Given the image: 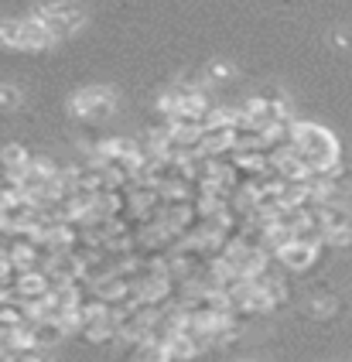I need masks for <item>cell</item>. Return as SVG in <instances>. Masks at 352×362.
Here are the masks:
<instances>
[{
	"instance_id": "5b68a950",
	"label": "cell",
	"mask_w": 352,
	"mask_h": 362,
	"mask_svg": "<svg viewBox=\"0 0 352 362\" xmlns=\"http://www.w3.org/2000/svg\"><path fill=\"white\" fill-rule=\"evenodd\" d=\"M28 164H31V151H28L24 144L11 141V144H4V147H0V168H4V175H7V178H21Z\"/></svg>"
},
{
	"instance_id": "7c38bea8",
	"label": "cell",
	"mask_w": 352,
	"mask_h": 362,
	"mask_svg": "<svg viewBox=\"0 0 352 362\" xmlns=\"http://www.w3.org/2000/svg\"><path fill=\"white\" fill-rule=\"evenodd\" d=\"M332 45H335L339 52H349V48H352V38L346 35V31H335V35H332Z\"/></svg>"
},
{
	"instance_id": "7a4b0ae2",
	"label": "cell",
	"mask_w": 352,
	"mask_h": 362,
	"mask_svg": "<svg viewBox=\"0 0 352 362\" xmlns=\"http://www.w3.org/2000/svg\"><path fill=\"white\" fill-rule=\"evenodd\" d=\"M31 18H38L55 35V41H65L72 35H79L86 28V11L76 4V0H48V4H38L31 11Z\"/></svg>"
},
{
	"instance_id": "6da1fadb",
	"label": "cell",
	"mask_w": 352,
	"mask_h": 362,
	"mask_svg": "<svg viewBox=\"0 0 352 362\" xmlns=\"http://www.w3.org/2000/svg\"><path fill=\"white\" fill-rule=\"evenodd\" d=\"M117 106H120V100L110 86H86L69 96V117L86 123H103L117 113Z\"/></svg>"
},
{
	"instance_id": "3957f363",
	"label": "cell",
	"mask_w": 352,
	"mask_h": 362,
	"mask_svg": "<svg viewBox=\"0 0 352 362\" xmlns=\"http://www.w3.org/2000/svg\"><path fill=\"white\" fill-rule=\"evenodd\" d=\"M322 250H325V246H315V243L294 240V243H288V246L277 253V260H281V267H284L288 274H308L311 267L318 263Z\"/></svg>"
},
{
	"instance_id": "8fae6325",
	"label": "cell",
	"mask_w": 352,
	"mask_h": 362,
	"mask_svg": "<svg viewBox=\"0 0 352 362\" xmlns=\"http://www.w3.org/2000/svg\"><path fill=\"white\" fill-rule=\"evenodd\" d=\"M325 246H332V250H352V229L325 233Z\"/></svg>"
},
{
	"instance_id": "8992f818",
	"label": "cell",
	"mask_w": 352,
	"mask_h": 362,
	"mask_svg": "<svg viewBox=\"0 0 352 362\" xmlns=\"http://www.w3.org/2000/svg\"><path fill=\"white\" fill-rule=\"evenodd\" d=\"M24 35H28V52H48V48L59 45L55 35L38 18H24Z\"/></svg>"
},
{
	"instance_id": "ba28073f",
	"label": "cell",
	"mask_w": 352,
	"mask_h": 362,
	"mask_svg": "<svg viewBox=\"0 0 352 362\" xmlns=\"http://www.w3.org/2000/svg\"><path fill=\"white\" fill-rule=\"evenodd\" d=\"M168 352H171V362H188V359H195V356H202L206 345H199L195 339H188V335H175L168 342Z\"/></svg>"
},
{
	"instance_id": "30bf717a",
	"label": "cell",
	"mask_w": 352,
	"mask_h": 362,
	"mask_svg": "<svg viewBox=\"0 0 352 362\" xmlns=\"http://www.w3.org/2000/svg\"><path fill=\"white\" fill-rule=\"evenodd\" d=\"M21 89L18 86H11V82H0V113H14V110H21Z\"/></svg>"
},
{
	"instance_id": "9c48e42d",
	"label": "cell",
	"mask_w": 352,
	"mask_h": 362,
	"mask_svg": "<svg viewBox=\"0 0 352 362\" xmlns=\"http://www.w3.org/2000/svg\"><path fill=\"white\" fill-rule=\"evenodd\" d=\"M233 76H236V65H233V62H223V59H212L206 65V72H202L206 86H223V82H229Z\"/></svg>"
},
{
	"instance_id": "5bb4252c",
	"label": "cell",
	"mask_w": 352,
	"mask_h": 362,
	"mask_svg": "<svg viewBox=\"0 0 352 362\" xmlns=\"http://www.w3.org/2000/svg\"><path fill=\"white\" fill-rule=\"evenodd\" d=\"M240 362H253V359H240Z\"/></svg>"
},
{
	"instance_id": "277c9868",
	"label": "cell",
	"mask_w": 352,
	"mask_h": 362,
	"mask_svg": "<svg viewBox=\"0 0 352 362\" xmlns=\"http://www.w3.org/2000/svg\"><path fill=\"white\" fill-rule=\"evenodd\" d=\"M339 308H342V301L332 294L329 287H315L301 311H305L308 318H315V322H329V318H335V315H339Z\"/></svg>"
},
{
	"instance_id": "4fadbf2b",
	"label": "cell",
	"mask_w": 352,
	"mask_h": 362,
	"mask_svg": "<svg viewBox=\"0 0 352 362\" xmlns=\"http://www.w3.org/2000/svg\"><path fill=\"white\" fill-rule=\"evenodd\" d=\"M339 205H346V212H349V226H352V192L346 195V202H339Z\"/></svg>"
},
{
	"instance_id": "52a82bcc",
	"label": "cell",
	"mask_w": 352,
	"mask_h": 362,
	"mask_svg": "<svg viewBox=\"0 0 352 362\" xmlns=\"http://www.w3.org/2000/svg\"><path fill=\"white\" fill-rule=\"evenodd\" d=\"M35 325V342H38V349H55V345L65 339V328L55 318H45V322H31Z\"/></svg>"
}]
</instances>
